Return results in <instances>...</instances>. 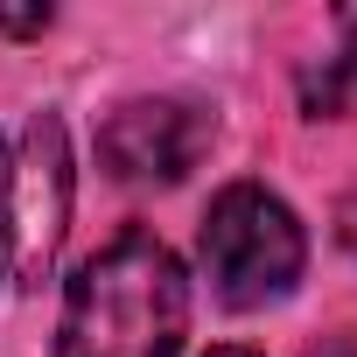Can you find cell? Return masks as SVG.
<instances>
[{
    "label": "cell",
    "instance_id": "cell-3",
    "mask_svg": "<svg viewBox=\"0 0 357 357\" xmlns=\"http://www.w3.org/2000/svg\"><path fill=\"white\" fill-rule=\"evenodd\" d=\"M8 197H15V211H8V252H15V273H22L29 287H43L50 266H56L63 225H70V140H63V119H56V112L29 119L22 168H15Z\"/></svg>",
    "mask_w": 357,
    "mask_h": 357
},
{
    "label": "cell",
    "instance_id": "cell-8",
    "mask_svg": "<svg viewBox=\"0 0 357 357\" xmlns=\"http://www.w3.org/2000/svg\"><path fill=\"white\" fill-rule=\"evenodd\" d=\"M211 357H259V350H238V343H225V350H211Z\"/></svg>",
    "mask_w": 357,
    "mask_h": 357
},
{
    "label": "cell",
    "instance_id": "cell-7",
    "mask_svg": "<svg viewBox=\"0 0 357 357\" xmlns=\"http://www.w3.org/2000/svg\"><path fill=\"white\" fill-rule=\"evenodd\" d=\"M0 266H8V161H0Z\"/></svg>",
    "mask_w": 357,
    "mask_h": 357
},
{
    "label": "cell",
    "instance_id": "cell-5",
    "mask_svg": "<svg viewBox=\"0 0 357 357\" xmlns=\"http://www.w3.org/2000/svg\"><path fill=\"white\" fill-rule=\"evenodd\" d=\"M0 29H8V36H43V29H50V8H36V15H0Z\"/></svg>",
    "mask_w": 357,
    "mask_h": 357
},
{
    "label": "cell",
    "instance_id": "cell-2",
    "mask_svg": "<svg viewBox=\"0 0 357 357\" xmlns=\"http://www.w3.org/2000/svg\"><path fill=\"white\" fill-rule=\"evenodd\" d=\"M204 273L218 287L225 308H266L280 301L294 280H301V259H308V238L294 225V211L259 190V183H231L211 218H204Z\"/></svg>",
    "mask_w": 357,
    "mask_h": 357
},
{
    "label": "cell",
    "instance_id": "cell-1",
    "mask_svg": "<svg viewBox=\"0 0 357 357\" xmlns=\"http://www.w3.org/2000/svg\"><path fill=\"white\" fill-rule=\"evenodd\" d=\"M190 336V280L154 231H119L63 287L56 357H175Z\"/></svg>",
    "mask_w": 357,
    "mask_h": 357
},
{
    "label": "cell",
    "instance_id": "cell-4",
    "mask_svg": "<svg viewBox=\"0 0 357 357\" xmlns=\"http://www.w3.org/2000/svg\"><path fill=\"white\" fill-rule=\"evenodd\" d=\"M211 147V112L183 105V98H133L105 119L98 133V161L119 183H183Z\"/></svg>",
    "mask_w": 357,
    "mask_h": 357
},
{
    "label": "cell",
    "instance_id": "cell-6",
    "mask_svg": "<svg viewBox=\"0 0 357 357\" xmlns=\"http://www.w3.org/2000/svg\"><path fill=\"white\" fill-rule=\"evenodd\" d=\"M336 238L357 252V197H343V211H336Z\"/></svg>",
    "mask_w": 357,
    "mask_h": 357
}]
</instances>
